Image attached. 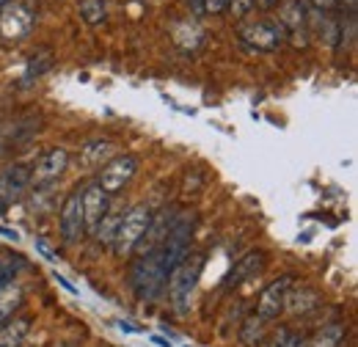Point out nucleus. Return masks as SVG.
Returning <instances> with one entry per match:
<instances>
[{"instance_id": "obj_1", "label": "nucleus", "mask_w": 358, "mask_h": 347, "mask_svg": "<svg viewBox=\"0 0 358 347\" xmlns=\"http://www.w3.org/2000/svg\"><path fill=\"white\" fill-rule=\"evenodd\" d=\"M166 284H169V270H166L160 248L149 251V254H141V260H135L133 270H130V287H133L135 298L141 304L157 301L163 295Z\"/></svg>"}, {"instance_id": "obj_2", "label": "nucleus", "mask_w": 358, "mask_h": 347, "mask_svg": "<svg viewBox=\"0 0 358 347\" xmlns=\"http://www.w3.org/2000/svg\"><path fill=\"white\" fill-rule=\"evenodd\" d=\"M201 267H204V257H185L182 264H177L169 276V295H171V306L179 317H185L190 311V298H193V290H196V281L201 276Z\"/></svg>"}, {"instance_id": "obj_3", "label": "nucleus", "mask_w": 358, "mask_h": 347, "mask_svg": "<svg viewBox=\"0 0 358 347\" xmlns=\"http://www.w3.org/2000/svg\"><path fill=\"white\" fill-rule=\"evenodd\" d=\"M149 220H152V210L146 204H135L133 210H127L122 215L116 237H113L116 257H130L133 254L138 243H141V237H143V232H146V226H149Z\"/></svg>"}, {"instance_id": "obj_4", "label": "nucleus", "mask_w": 358, "mask_h": 347, "mask_svg": "<svg viewBox=\"0 0 358 347\" xmlns=\"http://www.w3.org/2000/svg\"><path fill=\"white\" fill-rule=\"evenodd\" d=\"M193 226H196V218L193 213H182L177 215L166 243L160 246V254H163V262H166V270L171 276V270L185 262V257L190 254V240H193Z\"/></svg>"}, {"instance_id": "obj_5", "label": "nucleus", "mask_w": 358, "mask_h": 347, "mask_svg": "<svg viewBox=\"0 0 358 347\" xmlns=\"http://www.w3.org/2000/svg\"><path fill=\"white\" fill-rule=\"evenodd\" d=\"M135 174H138V157H133V155H116V157H110V160L102 166L96 185H99L108 196H116L119 190H124V187L133 182Z\"/></svg>"}, {"instance_id": "obj_6", "label": "nucleus", "mask_w": 358, "mask_h": 347, "mask_svg": "<svg viewBox=\"0 0 358 347\" xmlns=\"http://www.w3.org/2000/svg\"><path fill=\"white\" fill-rule=\"evenodd\" d=\"M240 39L248 44L251 50H259V52H270V50H278L284 39H287V31L275 22V20H259V22H251L240 31Z\"/></svg>"}, {"instance_id": "obj_7", "label": "nucleus", "mask_w": 358, "mask_h": 347, "mask_svg": "<svg viewBox=\"0 0 358 347\" xmlns=\"http://www.w3.org/2000/svg\"><path fill=\"white\" fill-rule=\"evenodd\" d=\"M66 166H69V152L66 149H61V146L47 149L45 155L36 160V166L31 169V185H36V187L52 185L61 174L66 171Z\"/></svg>"}, {"instance_id": "obj_8", "label": "nucleus", "mask_w": 358, "mask_h": 347, "mask_svg": "<svg viewBox=\"0 0 358 347\" xmlns=\"http://www.w3.org/2000/svg\"><path fill=\"white\" fill-rule=\"evenodd\" d=\"M58 226H61V237L66 246H75L83 232H86V223H83V204H80V190L69 193L64 207H61V218H58Z\"/></svg>"}, {"instance_id": "obj_9", "label": "nucleus", "mask_w": 358, "mask_h": 347, "mask_svg": "<svg viewBox=\"0 0 358 347\" xmlns=\"http://www.w3.org/2000/svg\"><path fill=\"white\" fill-rule=\"evenodd\" d=\"M292 276H281V278H275L270 287H265V292L259 295V301H257V317H262V320H275L281 311H284V306H287V295H289V290H292Z\"/></svg>"}, {"instance_id": "obj_10", "label": "nucleus", "mask_w": 358, "mask_h": 347, "mask_svg": "<svg viewBox=\"0 0 358 347\" xmlns=\"http://www.w3.org/2000/svg\"><path fill=\"white\" fill-rule=\"evenodd\" d=\"M174 220H177V210H174V207H166V210H160L157 215H152L146 232H143V237H141V243H138V248H141L143 254L157 251V248L166 243V237H169ZM138 248H135V251H138Z\"/></svg>"}, {"instance_id": "obj_11", "label": "nucleus", "mask_w": 358, "mask_h": 347, "mask_svg": "<svg viewBox=\"0 0 358 347\" xmlns=\"http://www.w3.org/2000/svg\"><path fill=\"white\" fill-rule=\"evenodd\" d=\"M28 187H31V169L22 163L8 166L6 171H0V204L20 201Z\"/></svg>"}, {"instance_id": "obj_12", "label": "nucleus", "mask_w": 358, "mask_h": 347, "mask_svg": "<svg viewBox=\"0 0 358 347\" xmlns=\"http://www.w3.org/2000/svg\"><path fill=\"white\" fill-rule=\"evenodd\" d=\"M80 204H83V223H86V232L94 234L96 223L105 218V213L110 210V196L94 182L86 190H80Z\"/></svg>"}, {"instance_id": "obj_13", "label": "nucleus", "mask_w": 358, "mask_h": 347, "mask_svg": "<svg viewBox=\"0 0 358 347\" xmlns=\"http://www.w3.org/2000/svg\"><path fill=\"white\" fill-rule=\"evenodd\" d=\"M262 267H265V251H248L243 260L234 264V270L229 276V284L234 287V284H243L245 278H257L262 273Z\"/></svg>"}, {"instance_id": "obj_14", "label": "nucleus", "mask_w": 358, "mask_h": 347, "mask_svg": "<svg viewBox=\"0 0 358 347\" xmlns=\"http://www.w3.org/2000/svg\"><path fill=\"white\" fill-rule=\"evenodd\" d=\"M292 292V290H289ZM322 306V295L317 292V290H312V287H301V290H295L292 295H287V306L284 309H289L292 314H312V311H317Z\"/></svg>"}, {"instance_id": "obj_15", "label": "nucleus", "mask_w": 358, "mask_h": 347, "mask_svg": "<svg viewBox=\"0 0 358 347\" xmlns=\"http://www.w3.org/2000/svg\"><path fill=\"white\" fill-rule=\"evenodd\" d=\"M113 149H116L113 141H91V143H86V146L80 149V157H78V160H80L86 169H102V163L110 160Z\"/></svg>"}, {"instance_id": "obj_16", "label": "nucleus", "mask_w": 358, "mask_h": 347, "mask_svg": "<svg viewBox=\"0 0 358 347\" xmlns=\"http://www.w3.org/2000/svg\"><path fill=\"white\" fill-rule=\"evenodd\" d=\"M31 331V317H14L0 325V347H20Z\"/></svg>"}, {"instance_id": "obj_17", "label": "nucleus", "mask_w": 358, "mask_h": 347, "mask_svg": "<svg viewBox=\"0 0 358 347\" xmlns=\"http://www.w3.org/2000/svg\"><path fill=\"white\" fill-rule=\"evenodd\" d=\"M20 304H22V290H20V284L11 278V281H6V284L0 287V325L14 317V311L20 309Z\"/></svg>"}, {"instance_id": "obj_18", "label": "nucleus", "mask_w": 358, "mask_h": 347, "mask_svg": "<svg viewBox=\"0 0 358 347\" xmlns=\"http://www.w3.org/2000/svg\"><path fill=\"white\" fill-rule=\"evenodd\" d=\"M306 14H309L306 3H301V0H289V3L281 8V20H278V25H281L284 31H303V28H306Z\"/></svg>"}, {"instance_id": "obj_19", "label": "nucleus", "mask_w": 358, "mask_h": 347, "mask_svg": "<svg viewBox=\"0 0 358 347\" xmlns=\"http://www.w3.org/2000/svg\"><path fill=\"white\" fill-rule=\"evenodd\" d=\"M345 334H348V331H345L342 323H328V325H322L312 339L306 342V347H342Z\"/></svg>"}, {"instance_id": "obj_20", "label": "nucleus", "mask_w": 358, "mask_h": 347, "mask_svg": "<svg viewBox=\"0 0 358 347\" xmlns=\"http://www.w3.org/2000/svg\"><path fill=\"white\" fill-rule=\"evenodd\" d=\"M265 334H268V320H262V317H257V314H251V317L240 325V342L245 347L262 345Z\"/></svg>"}, {"instance_id": "obj_21", "label": "nucleus", "mask_w": 358, "mask_h": 347, "mask_svg": "<svg viewBox=\"0 0 358 347\" xmlns=\"http://www.w3.org/2000/svg\"><path fill=\"white\" fill-rule=\"evenodd\" d=\"M124 213H105V218L96 223V229H94V240L99 243V246H113V237H116V229H119V220H122Z\"/></svg>"}, {"instance_id": "obj_22", "label": "nucleus", "mask_w": 358, "mask_h": 347, "mask_svg": "<svg viewBox=\"0 0 358 347\" xmlns=\"http://www.w3.org/2000/svg\"><path fill=\"white\" fill-rule=\"evenodd\" d=\"M80 17H83L89 25H99V22H105V17H108L105 0H83V3H80Z\"/></svg>"}, {"instance_id": "obj_23", "label": "nucleus", "mask_w": 358, "mask_h": 347, "mask_svg": "<svg viewBox=\"0 0 358 347\" xmlns=\"http://www.w3.org/2000/svg\"><path fill=\"white\" fill-rule=\"evenodd\" d=\"M268 347H306V339L301 334H295L292 328H281V331L273 334Z\"/></svg>"}, {"instance_id": "obj_24", "label": "nucleus", "mask_w": 358, "mask_h": 347, "mask_svg": "<svg viewBox=\"0 0 358 347\" xmlns=\"http://www.w3.org/2000/svg\"><path fill=\"white\" fill-rule=\"evenodd\" d=\"M22 264V257H0V287L6 284V281H11V276H14V267H20Z\"/></svg>"}, {"instance_id": "obj_25", "label": "nucleus", "mask_w": 358, "mask_h": 347, "mask_svg": "<svg viewBox=\"0 0 358 347\" xmlns=\"http://www.w3.org/2000/svg\"><path fill=\"white\" fill-rule=\"evenodd\" d=\"M229 8H231L234 20H245L257 6H254V0H229Z\"/></svg>"}, {"instance_id": "obj_26", "label": "nucleus", "mask_w": 358, "mask_h": 347, "mask_svg": "<svg viewBox=\"0 0 358 347\" xmlns=\"http://www.w3.org/2000/svg\"><path fill=\"white\" fill-rule=\"evenodd\" d=\"M50 66H52L50 52H47V55H34V58H31V64H28V78H34V75L39 78V75H42V72H47Z\"/></svg>"}, {"instance_id": "obj_27", "label": "nucleus", "mask_w": 358, "mask_h": 347, "mask_svg": "<svg viewBox=\"0 0 358 347\" xmlns=\"http://www.w3.org/2000/svg\"><path fill=\"white\" fill-rule=\"evenodd\" d=\"M36 251H39L47 262L61 260V254H58V251H52V248H50V243H47V240H42V237H36Z\"/></svg>"}, {"instance_id": "obj_28", "label": "nucleus", "mask_w": 358, "mask_h": 347, "mask_svg": "<svg viewBox=\"0 0 358 347\" xmlns=\"http://www.w3.org/2000/svg\"><path fill=\"white\" fill-rule=\"evenodd\" d=\"M226 8H229V0H204V14L218 17V14H224Z\"/></svg>"}, {"instance_id": "obj_29", "label": "nucleus", "mask_w": 358, "mask_h": 347, "mask_svg": "<svg viewBox=\"0 0 358 347\" xmlns=\"http://www.w3.org/2000/svg\"><path fill=\"white\" fill-rule=\"evenodd\" d=\"M312 3L317 6V11H320V14H328L331 8H336V6H339V0H312Z\"/></svg>"}, {"instance_id": "obj_30", "label": "nucleus", "mask_w": 358, "mask_h": 347, "mask_svg": "<svg viewBox=\"0 0 358 347\" xmlns=\"http://www.w3.org/2000/svg\"><path fill=\"white\" fill-rule=\"evenodd\" d=\"M187 6H190V11H193L196 17L204 14V0H187Z\"/></svg>"}, {"instance_id": "obj_31", "label": "nucleus", "mask_w": 358, "mask_h": 347, "mask_svg": "<svg viewBox=\"0 0 358 347\" xmlns=\"http://www.w3.org/2000/svg\"><path fill=\"white\" fill-rule=\"evenodd\" d=\"M55 281H61V287H64V290H66V292H72V295H75V292H78V290H75V287H72V284H69V281H66V278H64V276H58V273H55Z\"/></svg>"}, {"instance_id": "obj_32", "label": "nucleus", "mask_w": 358, "mask_h": 347, "mask_svg": "<svg viewBox=\"0 0 358 347\" xmlns=\"http://www.w3.org/2000/svg\"><path fill=\"white\" fill-rule=\"evenodd\" d=\"M254 6H259V8H275L278 0H254Z\"/></svg>"}, {"instance_id": "obj_33", "label": "nucleus", "mask_w": 358, "mask_h": 347, "mask_svg": "<svg viewBox=\"0 0 358 347\" xmlns=\"http://www.w3.org/2000/svg\"><path fill=\"white\" fill-rule=\"evenodd\" d=\"M0 234H6L8 240H17V237H20V234H17L14 229H6V226H0Z\"/></svg>"}, {"instance_id": "obj_34", "label": "nucleus", "mask_w": 358, "mask_h": 347, "mask_svg": "<svg viewBox=\"0 0 358 347\" xmlns=\"http://www.w3.org/2000/svg\"><path fill=\"white\" fill-rule=\"evenodd\" d=\"M3 3H6V0H0V6H3Z\"/></svg>"}, {"instance_id": "obj_35", "label": "nucleus", "mask_w": 358, "mask_h": 347, "mask_svg": "<svg viewBox=\"0 0 358 347\" xmlns=\"http://www.w3.org/2000/svg\"><path fill=\"white\" fill-rule=\"evenodd\" d=\"M55 347H66V345H55Z\"/></svg>"}]
</instances>
